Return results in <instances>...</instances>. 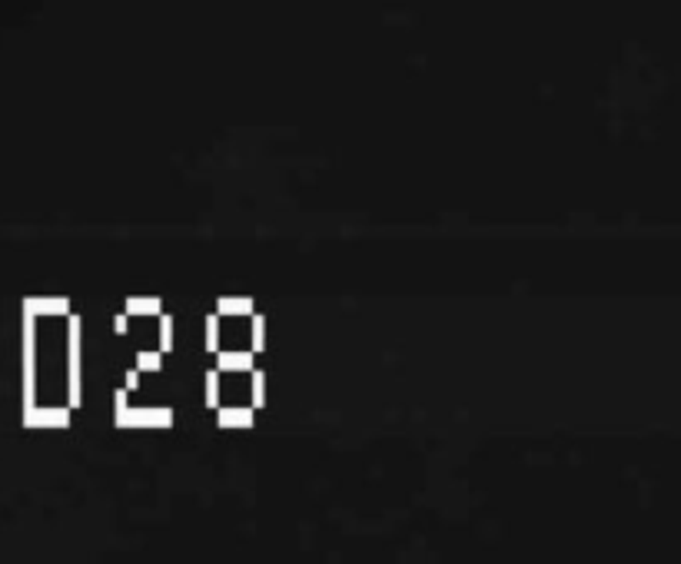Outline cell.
Returning <instances> with one entry per match:
<instances>
[{
  "instance_id": "cell-17",
  "label": "cell",
  "mask_w": 681,
  "mask_h": 564,
  "mask_svg": "<svg viewBox=\"0 0 681 564\" xmlns=\"http://www.w3.org/2000/svg\"><path fill=\"white\" fill-rule=\"evenodd\" d=\"M123 385H127V392H136V388H140V372L130 368V372L123 375Z\"/></svg>"
},
{
  "instance_id": "cell-10",
  "label": "cell",
  "mask_w": 681,
  "mask_h": 564,
  "mask_svg": "<svg viewBox=\"0 0 681 564\" xmlns=\"http://www.w3.org/2000/svg\"><path fill=\"white\" fill-rule=\"evenodd\" d=\"M249 392H253V412H260L266 405V372H260L256 365L249 368Z\"/></svg>"
},
{
  "instance_id": "cell-6",
  "label": "cell",
  "mask_w": 681,
  "mask_h": 564,
  "mask_svg": "<svg viewBox=\"0 0 681 564\" xmlns=\"http://www.w3.org/2000/svg\"><path fill=\"white\" fill-rule=\"evenodd\" d=\"M216 372H249L253 368V352H219L216 348Z\"/></svg>"
},
{
  "instance_id": "cell-18",
  "label": "cell",
  "mask_w": 681,
  "mask_h": 564,
  "mask_svg": "<svg viewBox=\"0 0 681 564\" xmlns=\"http://www.w3.org/2000/svg\"><path fill=\"white\" fill-rule=\"evenodd\" d=\"M127 319H130V315H127V312H120V315H116V319H113V329L120 332V335H127V329H130V322H127Z\"/></svg>"
},
{
  "instance_id": "cell-2",
  "label": "cell",
  "mask_w": 681,
  "mask_h": 564,
  "mask_svg": "<svg viewBox=\"0 0 681 564\" xmlns=\"http://www.w3.org/2000/svg\"><path fill=\"white\" fill-rule=\"evenodd\" d=\"M37 319L24 312V412L37 405Z\"/></svg>"
},
{
  "instance_id": "cell-11",
  "label": "cell",
  "mask_w": 681,
  "mask_h": 564,
  "mask_svg": "<svg viewBox=\"0 0 681 564\" xmlns=\"http://www.w3.org/2000/svg\"><path fill=\"white\" fill-rule=\"evenodd\" d=\"M249 322H253V355H260L266 348V315L263 312H249Z\"/></svg>"
},
{
  "instance_id": "cell-15",
  "label": "cell",
  "mask_w": 681,
  "mask_h": 564,
  "mask_svg": "<svg viewBox=\"0 0 681 564\" xmlns=\"http://www.w3.org/2000/svg\"><path fill=\"white\" fill-rule=\"evenodd\" d=\"M203 348L210 355L219 348V315H206V342H203Z\"/></svg>"
},
{
  "instance_id": "cell-8",
  "label": "cell",
  "mask_w": 681,
  "mask_h": 564,
  "mask_svg": "<svg viewBox=\"0 0 681 564\" xmlns=\"http://www.w3.org/2000/svg\"><path fill=\"white\" fill-rule=\"evenodd\" d=\"M123 312L127 315H160L163 312V299L160 296H130V299H123Z\"/></svg>"
},
{
  "instance_id": "cell-14",
  "label": "cell",
  "mask_w": 681,
  "mask_h": 564,
  "mask_svg": "<svg viewBox=\"0 0 681 564\" xmlns=\"http://www.w3.org/2000/svg\"><path fill=\"white\" fill-rule=\"evenodd\" d=\"M160 352H173V315L160 312Z\"/></svg>"
},
{
  "instance_id": "cell-5",
  "label": "cell",
  "mask_w": 681,
  "mask_h": 564,
  "mask_svg": "<svg viewBox=\"0 0 681 564\" xmlns=\"http://www.w3.org/2000/svg\"><path fill=\"white\" fill-rule=\"evenodd\" d=\"M24 312H30L33 319H40V315H66L70 312V299H64V296H57V299L27 296L24 299Z\"/></svg>"
},
{
  "instance_id": "cell-3",
  "label": "cell",
  "mask_w": 681,
  "mask_h": 564,
  "mask_svg": "<svg viewBox=\"0 0 681 564\" xmlns=\"http://www.w3.org/2000/svg\"><path fill=\"white\" fill-rule=\"evenodd\" d=\"M116 429H170L173 425V408H130L113 418Z\"/></svg>"
},
{
  "instance_id": "cell-1",
  "label": "cell",
  "mask_w": 681,
  "mask_h": 564,
  "mask_svg": "<svg viewBox=\"0 0 681 564\" xmlns=\"http://www.w3.org/2000/svg\"><path fill=\"white\" fill-rule=\"evenodd\" d=\"M80 326L83 319L77 312H66V408H80L83 388H80Z\"/></svg>"
},
{
  "instance_id": "cell-9",
  "label": "cell",
  "mask_w": 681,
  "mask_h": 564,
  "mask_svg": "<svg viewBox=\"0 0 681 564\" xmlns=\"http://www.w3.org/2000/svg\"><path fill=\"white\" fill-rule=\"evenodd\" d=\"M256 309V302L249 296L243 299H230V296H219L216 299V315H249Z\"/></svg>"
},
{
  "instance_id": "cell-7",
  "label": "cell",
  "mask_w": 681,
  "mask_h": 564,
  "mask_svg": "<svg viewBox=\"0 0 681 564\" xmlns=\"http://www.w3.org/2000/svg\"><path fill=\"white\" fill-rule=\"evenodd\" d=\"M253 422H256L253 408H219V415H216L219 429H253Z\"/></svg>"
},
{
  "instance_id": "cell-4",
  "label": "cell",
  "mask_w": 681,
  "mask_h": 564,
  "mask_svg": "<svg viewBox=\"0 0 681 564\" xmlns=\"http://www.w3.org/2000/svg\"><path fill=\"white\" fill-rule=\"evenodd\" d=\"M27 429H66L70 425V408H27L24 412Z\"/></svg>"
},
{
  "instance_id": "cell-13",
  "label": "cell",
  "mask_w": 681,
  "mask_h": 564,
  "mask_svg": "<svg viewBox=\"0 0 681 564\" xmlns=\"http://www.w3.org/2000/svg\"><path fill=\"white\" fill-rule=\"evenodd\" d=\"M136 372H163V352H136Z\"/></svg>"
},
{
  "instance_id": "cell-16",
  "label": "cell",
  "mask_w": 681,
  "mask_h": 564,
  "mask_svg": "<svg viewBox=\"0 0 681 564\" xmlns=\"http://www.w3.org/2000/svg\"><path fill=\"white\" fill-rule=\"evenodd\" d=\"M127 412V388H116L113 392V418L116 415H123Z\"/></svg>"
},
{
  "instance_id": "cell-12",
  "label": "cell",
  "mask_w": 681,
  "mask_h": 564,
  "mask_svg": "<svg viewBox=\"0 0 681 564\" xmlns=\"http://www.w3.org/2000/svg\"><path fill=\"white\" fill-rule=\"evenodd\" d=\"M203 382H206V395H203L206 408H219V372L210 368V372L203 375Z\"/></svg>"
}]
</instances>
